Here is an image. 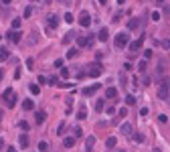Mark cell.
<instances>
[{"instance_id": "obj_1", "label": "cell", "mask_w": 170, "mask_h": 152, "mask_svg": "<svg viewBox=\"0 0 170 152\" xmlns=\"http://www.w3.org/2000/svg\"><path fill=\"white\" fill-rule=\"evenodd\" d=\"M168 91H170V77H164L158 85V97L160 99H168Z\"/></svg>"}, {"instance_id": "obj_2", "label": "cell", "mask_w": 170, "mask_h": 152, "mask_svg": "<svg viewBox=\"0 0 170 152\" xmlns=\"http://www.w3.org/2000/svg\"><path fill=\"white\" fill-rule=\"evenodd\" d=\"M128 43H130V33H120V35L115 37V41H113L115 49H124Z\"/></svg>"}, {"instance_id": "obj_3", "label": "cell", "mask_w": 170, "mask_h": 152, "mask_svg": "<svg viewBox=\"0 0 170 152\" xmlns=\"http://www.w3.org/2000/svg\"><path fill=\"white\" fill-rule=\"evenodd\" d=\"M101 65H99V63H91V67L89 69H87V75H89V77H99V75H101Z\"/></svg>"}, {"instance_id": "obj_4", "label": "cell", "mask_w": 170, "mask_h": 152, "mask_svg": "<svg viewBox=\"0 0 170 152\" xmlns=\"http://www.w3.org/2000/svg\"><path fill=\"white\" fill-rule=\"evenodd\" d=\"M79 24L83 26V28H87L91 24V16H89V12H81L79 14Z\"/></svg>"}, {"instance_id": "obj_5", "label": "cell", "mask_w": 170, "mask_h": 152, "mask_svg": "<svg viewBox=\"0 0 170 152\" xmlns=\"http://www.w3.org/2000/svg\"><path fill=\"white\" fill-rule=\"evenodd\" d=\"M99 87H101L99 83H93V85H89V87L83 89V95H95L97 91H99Z\"/></svg>"}, {"instance_id": "obj_6", "label": "cell", "mask_w": 170, "mask_h": 152, "mask_svg": "<svg viewBox=\"0 0 170 152\" xmlns=\"http://www.w3.org/2000/svg\"><path fill=\"white\" fill-rule=\"evenodd\" d=\"M142 41H144V37L138 39V41H132V43H130V51H132V53H138V51L142 49Z\"/></svg>"}, {"instance_id": "obj_7", "label": "cell", "mask_w": 170, "mask_h": 152, "mask_svg": "<svg viewBox=\"0 0 170 152\" xmlns=\"http://www.w3.org/2000/svg\"><path fill=\"white\" fill-rule=\"evenodd\" d=\"M47 23H49L51 28H57V26H59V18H57V14H49V16H47Z\"/></svg>"}, {"instance_id": "obj_8", "label": "cell", "mask_w": 170, "mask_h": 152, "mask_svg": "<svg viewBox=\"0 0 170 152\" xmlns=\"http://www.w3.org/2000/svg\"><path fill=\"white\" fill-rule=\"evenodd\" d=\"M10 41L12 43H20L23 41V33L20 31H10Z\"/></svg>"}, {"instance_id": "obj_9", "label": "cell", "mask_w": 170, "mask_h": 152, "mask_svg": "<svg viewBox=\"0 0 170 152\" xmlns=\"http://www.w3.org/2000/svg\"><path fill=\"white\" fill-rule=\"evenodd\" d=\"M105 97L107 99H117V89L115 87H107L105 89Z\"/></svg>"}, {"instance_id": "obj_10", "label": "cell", "mask_w": 170, "mask_h": 152, "mask_svg": "<svg viewBox=\"0 0 170 152\" xmlns=\"http://www.w3.org/2000/svg\"><path fill=\"white\" fill-rule=\"evenodd\" d=\"M107 39H109V31H107V28H101V31L97 33V41H101V43H105Z\"/></svg>"}, {"instance_id": "obj_11", "label": "cell", "mask_w": 170, "mask_h": 152, "mask_svg": "<svg viewBox=\"0 0 170 152\" xmlns=\"http://www.w3.org/2000/svg\"><path fill=\"white\" fill-rule=\"evenodd\" d=\"M75 138H77V136H67V138L63 140V146H65V148H73V146H75Z\"/></svg>"}, {"instance_id": "obj_12", "label": "cell", "mask_w": 170, "mask_h": 152, "mask_svg": "<svg viewBox=\"0 0 170 152\" xmlns=\"http://www.w3.org/2000/svg\"><path fill=\"white\" fill-rule=\"evenodd\" d=\"M93 144H95V136H89V138L85 140V150L91 152V150H93Z\"/></svg>"}, {"instance_id": "obj_13", "label": "cell", "mask_w": 170, "mask_h": 152, "mask_svg": "<svg viewBox=\"0 0 170 152\" xmlns=\"http://www.w3.org/2000/svg\"><path fill=\"white\" fill-rule=\"evenodd\" d=\"M18 144H20V148H26V146H28V136H26V134H20V136H18Z\"/></svg>"}, {"instance_id": "obj_14", "label": "cell", "mask_w": 170, "mask_h": 152, "mask_svg": "<svg viewBox=\"0 0 170 152\" xmlns=\"http://www.w3.org/2000/svg\"><path fill=\"white\" fill-rule=\"evenodd\" d=\"M23 110H26V112L34 110V102H33V99H24V102H23Z\"/></svg>"}, {"instance_id": "obj_15", "label": "cell", "mask_w": 170, "mask_h": 152, "mask_svg": "<svg viewBox=\"0 0 170 152\" xmlns=\"http://www.w3.org/2000/svg\"><path fill=\"white\" fill-rule=\"evenodd\" d=\"M138 26H140V20H138V18H130V23H128V28H130V31H136Z\"/></svg>"}, {"instance_id": "obj_16", "label": "cell", "mask_w": 170, "mask_h": 152, "mask_svg": "<svg viewBox=\"0 0 170 152\" xmlns=\"http://www.w3.org/2000/svg\"><path fill=\"white\" fill-rule=\"evenodd\" d=\"M120 130H122V134H124V136H132V126H130V124H124Z\"/></svg>"}, {"instance_id": "obj_17", "label": "cell", "mask_w": 170, "mask_h": 152, "mask_svg": "<svg viewBox=\"0 0 170 152\" xmlns=\"http://www.w3.org/2000/svg\"><path fill=\"white\" fill-rule=\"evenodd\" d=\"M115 136H109V138H107V140H105V148H109V150H112L113 146H115Z\"/></svg>"}, {"instance_id": "obj_18", "label": "cell", "mask_w": 170, "mask_h": 152, "mask_svg": "<svg viewBox=\"0 0 170 152\" xmlns=\"http://www.w3.org/2000/svg\"><path fill=\"white\" fill-rule=\"evenodd\" d=\"M146 67H148V59H142V61L138 63V71H140V73H144Z\"/></svg>"}, {"instance_id": "obj_19", "label": "cell", "mask_w": 170, "mask_h": 152, "mask_svg": "<svg viewBox=\"0 0 170 152\" xmlns=\"http://www.w3.org/2000/svg\"><path fill=\"white\" fill-rule=\"evenodd\" d=\"M33 12H34L33 6H26V8L23 10V16H24V18H31V16H33Z\"/></svg>"}, {"instance_id": "obj_20", "label": "cell", "mask_w": 170, "mask_h": 152, "mask_svg": "<svg viewBox=\"0 0 170 152\" xmlns=\"http://www.w3.org/2000/svg\"><path fill=\"white\" fill-rule=\"evenodd\" d=\"M77 118H79V120H85V118H87V110H85V105H81V107H79Z\"/></svg>"}, {"instance_id": "obj_21", "label": "cell", "mask_w": 170, "mask_h": 152, "mask_svg": "<svg viewBox=\"0 0 170 152\" xmlns=\"http://www.w3.org/2000/svg\"><path fill=\"white\" fill-rule=\"evenodd\" d=\"M34 118H36V124H43V122L47 120V114H45V112H39Z\"/></svg>"}, {"instance_id": "obj_22", "label": "cell", "mask_w": 170, "mask_h": 152, "mask_svg": "<svg viewBox=\"0 0 170 152\" xmlns=\"http://www.w3.org/2000/svg\"><path fill=\"white\" fill-rule=\"evenodd\" d=\"M132 138H134V142H144V140H146V136H144V134H140V132L132 134Z\"/></svg>"}, {"instance_id": "obj_23", "label": "cell", "mask_w": 170, "mask_h": 152, "mask_svg": "<svg viewBox=\"0 0 170 152\" xmlns=\"http://www.w3.org/2000/svg\"><path fill=\"white\" fill-rule=\"evenodd\" d=\"M73 37H75V33H73V31H69L67 35L63 37V43H65V45H67V43H71V39H73Z\"/></svg>"}, {"instance_id": "obj_24", "label": "cell", "mask_w": 170, "mask_h": 152, "mask_svg": "<svg viewBox=\"0 0 170 152\" xmlns=\"http://www.w3.org/2000/svg\"><path fill=\"white\" fill-rule=\"evenodd\" d=\"M4 104L8 105V107H14V104H16V97H14V95H10L8 99H4Z\"/></svg>"}, {"instance_id": "obj_25", "label": "cell", "mask_w": 170, "mask_h": 152, "mask_svg": "<svg viewBox=\"0 0 170 152\" xmlns=\"http://www.w3.org/2000/svg\"><path fill=\"white\" fill-rule=\"evenodd\" d=\"M77 45L79 47H87V37H77Z\"/></svg>"}, {"instance_id": "obj_26", "label": "cell", "mask_w": 170, "mask_h": 152, "mask_svg": "<svg viewBox=\"0 0 170 152\" xmlns=\"http://www.w3.org/2000/svg\"><path fill=\"white\" fill-rule=\"evenodd\" d=\"M125 105H136V97L134 95H125Z\"/></svg>"}, {"instance_id": "obj_27", "label": "cell", "mask_w": 170, "mask_h": 152, "mask_svg": "<svg viewBox=\"0 0 170 152\" xmlns=\"http://www.w3.org/2000/svg\"><path fill=\"white\" fill-rule=\"evenodd\" d=\"M95 41H97V35H89V37H87V47H93Z\"/></svg>"}, {"instance_id": "obj_28", "label": "cell", "mask_w": 170, "mask_h": 152, "mask_svg": "<svg viewBox=\"0 0 170 152\" xmlns=\"http://www.w3.org/2000/svg\"><path fill=\"white\" fill-rule=\"evenodd\" d=\"M20 23H23V18H12V28H14V31H18Z\"/></svg>"}, {"instance_id": "obj_29", "label": "cell", "mask_w": 170, "mask_h": 152, "mask_svg": "<svg viewBox=\"0 0 170 152\" xmlns=\"http://www.w3.org/2000/svg\"><path fill=\"white\" fill-rule=\"evenodd\" d=\"M69 75H71V71H69L67 67H61V77H63V79H67Z\"/></svg>"}, {"instance_id": "obj_30", "label": "cell", "mask_w": 170, "mask_h": 152, "mask_svg": "<svg viewBox=\"0 0 170 152\" xmlns=\"http://www.w3.org/2000/svg\"><path fill=\"white\" fill-rule=\"evenodd\" d=\"M10 95H14V94H12V89L8 87V89H4V91H2V99H8Z\"/></svg>"}, {"instance_id": "obj_31", "label": "cell", "mask_w": 170, "mask_h": 152, "mask_svg": "<svg viewBox=\"0 0 170 152\" xmlns=\"http://www.w3.org/2000/svg\"><path fill=\"white\" fill-rule=\"evenodd\" d=\"M49 150V144L47 142H39V152H47Z\"/></svg>"}, {"instance_id": "obj_32", "label": "cell", "mask_w": 170, "mask_h": 152, "mask_svg": "<svg viewBox=\"0 0 170 152\" xmlns=\"http://www.w3.org/2000/svg\"><path fill=\"white\" fill-rule=\"evenodd\" d=\"M103 99H97V102H95V110H97V112H103Z\"/></svg>"}, {"instance_id": "obj_33", "label": "cell", "mask_w": 170, "mask_h": 152, "mask_svg": "<svg viewBox=\"0 0 170 152\" xmlns=\"http://www.w3.org/2000/svg\"><path fill=\"white\" fill-rule=\"evenodd\" d=\"M63 132H65V122H61V124L57 126V136H61Z\"/></svg>"}, {"instance_id": "obj_34", "label": "cell", "mask_w": 170, "mask_h": 152, "mask_svg": "<svg viewBox=\"0 0 170 152\" xmlns=\"http://www.w3.org/2000/svg\"><path fill=\"white\" fill-rule=\"evenodd\" d=\"M31 94L39 95V94H41V87H39V85H31Z\"/></svg>"}, {"instance_id": "obj_35", "label": "cell", "mask_w": 170, "mask_h": 152, "mask_svg": "<svg viewBox=\"0 0 170 152\" xmlns=\"http://www.w3.org/2000/svg\"><path fill=\"white\" fill-rule=\"evenodd\" d=\"M150 18H152L154 23H158L160 18H162V14H160V12H152V16H150Z\"/></svg>"}, {"instance_id": "obj_36", "label": "cell", "mask_w": 170, "mask_h": 152, "mask_svg": "<svg viewBox=\"0 0 170 152\" xmlns=\"http://www.w3.org/2000/svg\"><path fill=\"white\" fill-rule=\"evenodd\" d=\"M0 59H2V61L8 59V51H6V49H0Z\"/></svg>"}, {"instance_id": "obj_37", "label": "cell", "mask_w": 170, "mask_h": 152, "mask_svg": "<svg viewBox=\"0 0 170 152\" xmlns=\"http://www.w3.org/2000/svg\"><path fill=\"white\" fill-rule=\"evenodd\" d=\"M36 37H39L36 33H33V35L28 37V45H34V43H36Z\"/></svg>"}, {"instance_id": "obj_38", "label": "cell", "mask_w": 170, "mask_h": 152, "mask_svg": "<svg viewBox=\"0 0 170 152\" xmlns=\"http://www.w3.org/2000/svg\"><path fill=\"white\" fill-rule=\"evenodd\" d=\"M75 55H77V49H69V51H67V57L69 59H73Z\"/></svg>"}, {"instance_id": "obj_39", "label": "cell", "mask_w": 170, "mask_h": 152, "mask_svg": "<svg viewBox=\"0 0 170 152\" xmlns=\"http://www.w3.org/2000/svg\"><path fill=\"white\" fill-rule=\"evenodd\" d=\"M105 112H107V116H113V114H115V107H113V105H107Z\"/></svg>"}, {"instance_id": "obj_40", "label": "cell", "mask_w": 170, "mask_h": 152, "mask_svg": "<svg viewBox=\"0 0 170 152\" xmlns=\"http://www.w3.org/2000/svg\"><path fill=\"white\" fill-rule=\"evenodd\" d=\"M117 116H120V118H125V116H128V107H122V110L117 112Z\"/></svg>"}, {"instance_id": "obj_41", "label": "cell", "mask_w": 170, "mask_h": 152, "mask_svg": "<svg viewBox=\"0 0 170 152\" xmlns=\"http://www.w3.org/2000/svg\"><path fill=\"white\" fill-rule=\"evenodd\" d=\"M18 128H20V130H24V132H26V130H28V124H26V122H24V120H23V122H18Z\"/></svg>"}, {"instance_id": "obj_42", "label": "cell", "mask_w": 170, "mask_h": 152, "mask_svg": "<svg viewBox=\"0 0 170 152\" xmlns=\"http://www.w3.org/2000/svg\"><path fill=\"white\" fill-rule=\"evenodd\" d=\"M65 23H73V14H71V12H67V14H65Z\"/></svg>"}, {"instance_id": "obj_43", "label": "cell", "mask_w": 170, "mask_h": 152, "mask_svg": "<svg viewBox=\"0 0 170 152\" xmlns=\"http://www.w3.org/2000/svg\"><path fill=\"white\" fill-rule=\"evenodd\" d=\"M144 59H152V49H146V51H144Z\"/></svg>"}, {"instance_id": "obj_44", "label": "cell", "mask_w": 170, "mask_h": 152, "mask_svg": "<svg viewBox=\"0 0 170 152\" xmlns=\"http://www.w3.org/2000/svg\"><path fill=\"white\" fill-rule=\"evenodd\" d=\"M124 69H125V71H132V69H134V65L128 61V63H124Z\"/></svg>"}, {"instance_id": "obj_45", "label": "cell", "mask_w": 170, "mask_h": 152, "mask_svg": "<svg viewBox=\"0 0 170 152\" xmlns=\"http://www.w3.org/2000/svg\"><path fill=\"white\" fill-rule=\"evenodd\" d=\"M33 63H34V61H33V59H26V69H33V67H34V65H33Z\"/></svg>"}, {"instance_id": "obj_46", "label": "cell", "mask_w": 170, "mask_h": 152, "mask_svg": "<svg viewBox=\"0 0 170 152\" xmlns=\"http://www.w3.org/2000/svg\"><path fill=\"white\" fill-rule=\"evenodd\" d=\"M158 122H160V124H166V122H168V118H166V116H158Z\"/></svg>"}, {"instance_id": "obj_47", "label": "cell", "mask_w": 170, "mask_h": 152, "mask_svg": "<svg viewBox=\"0 0 170 152\" xmlns=\"http://www.w3.org/2000/svg\"><path fill=\"white\" fill-rule=\"evenodd\" d=\"M162 47H164V49H170V39H166V41H162Z\"/></svg>"}, {"instance_id": "obj_48", "label": "cell", "mask_w": 170, "mask_h": 152, "mask_svg": "<svg viewBox=\"0 0 170 152\" xmlns=\"http://www.w3.org/2000/svg\"><path fill=\"white\" fill-rule=\"evenodd\" d=\"M120 16H122V12H115V14H113V18H112V20H113V23H117V20H120Z\"/></svg>"}, {"instance_id": "obj_49", "label": "cell", "mask_w": 170, "mask_h": 152, "mask_svg": "<svg viewBox=\"0 0 170 152\" xmlns=\"http://www.w3.org/2000/svg\"><path fill=\"white\" fill-rule=\"evenodd\" d=\"M55 67H59V69L63 67V59H57V61H55Z\"/></svg>"}, {"instance_id": "obj_50", "label": "cell", "mask_w": 170, "mask_h": 152, "mask_svg": "<svg viewBox=\"0 0 170 152\" xmlns=\"http://www.w3.org/2000/svg\"><path fill=\"white\" fill-rule=\"evenodd\" d=\"M73 130H75V136L79 138V136H81V128H79V126H75V128H73Z\"/></svg>"}, {"instance_id": "obj_51", "label": "cell", "mask_w": 170, "mask_h": 152, "mask_svg": "<svg viewBox=\"0 0 170 152\" xmlns=\"http://www.w3.org/2000/svg\"><path fill=\"white\" fill-rule=\"evenodd\" d=\"M140 116H148V107H142V110H140Z\"/></svg>"}, {"instance_id": "obj_52", "label": "cell", "mask_w": 170, "mask_h": 152, "mask_svg": "<svg viewBox=\"0 0 170 152\" xmlns=\"http://www.w3.org/2000/svg\"><path fill=\"white\" fill-rule=\"evenodd\" d=\"M6 150H8V152H16V150H14V148H12V146H8V148H6Z\"/></svg>"}, {"instance_id": "obj_53", "label": "cell", "mask_w": 170, "mask_h": 152, "mask_svg": "<svg viewBox=\"0 0 170 152\" xmlns=\"http://www.w3.org/2000/svg\"><path fill=\"white\" fill-rule=\"evenodd\" d=\"M164 2H166V0H156V4H164Z\"/></svg>"}, {"instance_id": "obj_54", "label": "cell", "mask_w": 170, "mask_h": 152, "mask_svg": "<svg viewBox=\"0 0 170 152\" xmlns=\"http://www.w3.org/2000/svg\"><path fill=\"white\" fill-rule=\"evenodd\" d=\"M8 2H10V0H2V4H4V6H6V4H8Z\"/></svg>"}, {"instance_id": "obj_55", "label": "cell", "mask_w": 170, "mask_h": 152, "mask_svg": "<svg viewBox=\"0 0 170 152\" xmlns=\"http://www.w3.org/2000/svg\"><path fill=\"white\" fill-rule=\"evenodd\" d=\"M99 4H107V0H99Z\"/></svg>"}, {"instance_id": "obj_56", "label": "cell", "mask_w": 170, "mask_h": 152, "mask_svg": "<svg viewBox=\"0 0 170 152\" xmlns=\"http://www.w3.org/2000/svg\"><path fill=\"white\" fill-rule=\"evenodd\" d=\"M117 2H120V4H124V2H125V0H117Z\"/></svg>"}, {"instance_id": "obj_57", "label": "cell", "mask_w": 170, "mask_h": 152, "mask_svg": "<svg viewBox=\"0 0 170 152\" xmlns=\"http://www.w3.org/2000/svg\"><path fill=\"white\" fill-rule=\"evenodd\" d=\"M65 2H69V0H65Z\"/></svg>"}]
</instances>
